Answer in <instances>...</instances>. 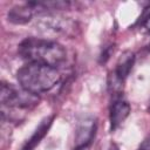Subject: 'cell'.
I'll return each instance as SVG.
<instances>
[{"label": "cell", "instance_id": "obj_1", "mask_svg": "<svg viewBox=\"0 0 150 150\" xmlns=\"http://www.w3.org/2000/svg\"><path fill=\"white\" fill-rule=\"evenodd\" d=\"M18 52L27 63H39L54 68L66 60L63 46L49 39L27 38L19 45Z\"/></svg>", "mask_w": 150, "mask_h": 150}, {"label": "cell", "instance_id": "obj_2", "mask_svg": "<svg viewBox=\"0 0 150 150\" xmlns=\"http://www.w3.org/2000/svg\"><path fill=\"white\" fill-rule=\"evenodd\" d=\"M16 79L21 88L38 95L50 90L59 83L61 76L54 67L39 63H26L16 71Z\"/></svg>", "mask_w": 150, "mask_h": 150}, {"label": "cell", "instance_id": "obj_3", "mask_svg": "<svg viewBox=\"0 0 150 150\" xmlns=\"http://www.w3.org/2000/svg\"><path fill=\"white\" fill-rule=\"evenodd\" d=\"M0 102L2 107L7 108H30L38 104L39 97L23 88H15L14 86L2 82L0 88Z\"/></svg>", "mask_w": 150, "mask_h": 150}, {"label": "cell", "instance_id": "obj_4", "mask_svg": "<svg viewBox=\"0 0 150 150\" xmlns=\"http://www.w3.org/2000/svg\"><path fill=\"white\" fill-rule=\"evenodd\" d=\"M35 27L46 35H70L75 30L76 25L69 18L48 13L36 21Z\"/></svg>", "mask_w": 150, "mask_h": 150}, {"label": "cell", "instance_id": "obj_5", "mask_svg": "<svg viewBox=\"0 0 150 150\" xmlns=\"http://www.w3.org/2000/svg\"><path fill=\"white\" fill-rule=\"evenodd\" d=\"M96 130V122L93 116H82L76 127L75 134V149L83 150L91 142Z\"/></svg>", "mask_w": 150, "mask_h": 150}, {"label": "cell", "instance_id": "obj_6", "mask_svg": "<svg viewBox=\"0 0 150 150\" xmlns=\"http://www.w3.org/2000/svg\"><path fill=\"white\" fill-rule=\"evenodd\" d=\"M130 109H131L130 104L122 98H117L112 102V104L110 107V127H111V130L117 129L125 121V118L130 114Z\"/></svg>", "mask_w": 150, "mask_h": 150}, {"label": "cell", "instance_id": "obj_7", "mask_svg": "<svg viewBox=\"0 0 150 150\" xmlns=\"http://www.w3.org/2000/svg\"><path fill=\"white\" fill-rule=\"evenodd\" d=\"M34 14V11L28 6V4H25L12 7L7 13V19L14 25H25L32 20Z\"/></svg>", "mask_w": 150, "mask_h": 150}, {"label": "cell", "instance_id": "obj_8", "mask_svg": "<svg viewBox=\"0 0 150 150\" xmlns=\"http://www.w3.org/2000/svg\"><path fill=\"white\" fill-rule=\"evenodd\" d=\"M134 62H135V54L132 52L125 50L121 54V56L118 57V61L116 63V68L114 70V73L121 81H124L127 79V76L129 75V73L134 66Z\"/></svg>", "mask_w": 150, "mask_h": 150}, {"label": "cell", "instance_id": "obj_9", "mask_svg": "<svg viewBox=\"0 0 150 150\" xmlns=\"http://www.w3.org/2000/svg\"><path fill=\"white\" fill-rule=\"evenodd\" d=\"M53 118H54V116L47 117V118H45V120L40 123L39 128L35 130V132L33 134V136L27 141V143L25 144V146L22 148V150H33V149L39 144V142L43 138V136L46 135L47 130L49 129V127H50V124H52Z\"/></svg>", "mask_w": 150, "mask_h": 150}, {"label": "cell", "instance_id": "obj_10", "mask_svg": "<svg viewBox=\"0 0 150 150\" xmlns=\"http://www.w3.org/2000/svg\"><path fill=\"white\" fill-rule=\"evenodd\" d=\"M122 87H123V81H121L116 76V74L112 71L108 77V89H109V91L115 94V95L120 94L121 90H122Z\"/></svg>", "mask_w": 150, "mask_h": 150}, {"label": "cell", "instance_id": "obj_11", "mask_svg": "<svg viewBox=\"0 0 150 150\" xmlns=\"http://www.w3.org/2000/svg\"><path fill=\"white\" fill-rule=\"evenodd\" d=\"M112 50H114V47H111V45L108 46V47H104V48H103V52H102L101 55H100V63H105L107 60L110 57Z\"/></svg>", "mask_w": 150, "mask_h": 150}, {"label": "cell", "instance_id": "obj_12", "mask_svg": "<svg viewBox=\"0 0 150 150\" xmlns=\"http://www.w3.org/2000/svg\"><path fill=\"white\" fill-rule=\"evenodd\" d=\"M138 150H150V136L146 137L143 141V143L141 144V146L138 148Z\"/></svg>", "mask_w": 150, "mask_h": 150}, {"label": "cell", "instance_id": "obj_13", "mask_svg": "<svg viewBox=\"0 0 150 150\" xmlns=\"http://www.w3.org/2000/svg\"><path fill=\"white\" fill-rule=\"evenodd\" d=\"M105 150H118V148H117V145H116V144H114V143H110Z\"/></svg>", "mask_w": 150, "mask_h": 150}]
</instances>
